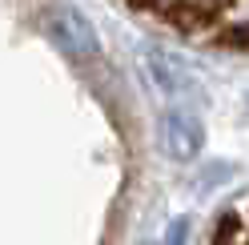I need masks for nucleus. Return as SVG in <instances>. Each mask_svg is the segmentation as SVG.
Segmentation results:
<instances>
[{"mask_svg":"<svg viewBox=\"0 0 249 245\" xmlns=\"http://www.w3.org/2000/svg\"><path fill=\"white\" fill-rule=\"evenodd\" d=\"M209 245H249V209H237L233 217H225Z\"/></svg>","mask_w":249,"mask_h":245,"instance_id":"5","label":"nucleus"},{"mask_svg":"<svg viewBox=\"0 0 249 245\" xmlns=\"http://www.w3.org/2000/svg\"><path fill=\"white\" fill-rule=\"evenodd\" d=\"M44 33H49V40L60 52H69L76 60L97 52V28L85 20V12H76L69 4H56V8L44 12Z\"/></svg>","mask_w":249,"mask_h":245,"instance_id":"2","label":"nucleus"},{"mask_svg":"<svg viewBox=\"0 0 249 245\" xmlns=\"http://www.w3.org/2000/svg\"><path fill=\"white\" fill-rule=\"evenodd\" d=\"M161 145H165L169 157H177V161L197 157V149H201V121L189 109H169L161 117Z\"/></svg>","mask_w":249,"mask_h":245,"instance_id":"3","label":"nucleus"},{"mask_svg":"<svg viewBox=\"0 0 249 245\" xmlns=\"http://www.w3.org/2000/svg\"><path fill=\"white\" fill-rule=\"evenodd\" d=\"M129 8L173 24L205 44L249 49V0H124Z\"/></svg>","mask_w":249,"mask_h":245,"instance_id":"1","label":"nucleus"},{"mask_svg":"<svg viewBox=\"0 0 249 245\" xmlns=\"http://www.w3.org/2000/svg\"><path fill=\"white\" fill-rule=\"evenodd\" d=\"M145 65H149L153 85H157L169 101H177V97H189V93H193V81H189V76H185V72H181L165 52H145Z\"/></svg>","mask_w":249,"mask_h":245,"instance_id":"4","label":"nucleus"},{"mask_svg":"<svg viewBox=\"0 0 249 245\" xmlns=\"http://www.w3.org/2000/svg\"><path fill=\"white\" fill-rule=\"evenodd\" d=\"M185 237H189V221H173V229H169L165 245H185Z\"/></svg>","mask_w":249,"mask_h":245,"instance_id":"6","label":"nucleus"}]
</instances>
